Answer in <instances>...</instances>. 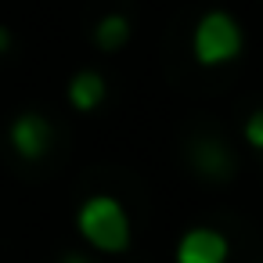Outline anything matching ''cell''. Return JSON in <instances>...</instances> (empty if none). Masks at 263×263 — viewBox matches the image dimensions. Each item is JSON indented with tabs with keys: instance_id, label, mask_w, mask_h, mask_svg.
<instances>
[{
	"instance_id": "6da1fadb",
	"label": "cell",
	"mask_w": 263,
	"mask_h": 263,
	"mask_svg": "<svg viewBox=\"0 0 263 263\" xmlns=\"http://www.w3.org/2000/svg\"><path fill=\"white\" fill-rule=\"evenodd\" d=\"M76 227H80L83 241L94 245L98 252H126L130 249V213L112 195H90L76 213Z\"/></svg>"
},
{
	"instance_id": "7a4b0ae2",
	"label": "cell",
	"mask_w": 263,
	"mask_h": 263,
	"mask_svg": "<svg viewBox=\"0 0 263 263\" xmlns=\"http://www.w3.org/2000/svg\"><path fill=\"white\" fill-rule=\"evenodd\" d=\"M241 44H245L241 26H238V18L227 15V11H205V15L198 18L195 33H191V54H195V62L205 65V69H216V65L234 62V58L241 54Z\"/></svg>"
},
{
	"instance_id": "3957f363",
	"label": "cell",
	"mask_w": 263,
	"mask_h": 263,
	"mask_svg": "<svg viewBox=\"0 0 263 263\" xmlns=\"http://www.w3.org/2000/svg\"><path fill=\"white\" fill-rule=\"evenodd\" d=\"M231 241L216 227H191L177 241V263H227Z\"/></svg>"
},
{
	"instance_id": "277c9868",
	"label": "cell",
	"mask_w": 263,
	"mask_h": 263,
	"mask_svg": "<svg viewBox=\"0 0 263 263\" xmlns=\"http://www.w3.org/2000/svg\"><path fill=\"white\" fill-rule=\"evenodd\" d=\"M8 137H11L15 155H22L26 162H36V159H44V155L51 152L54 130H51V123H47L44 116H36V112H22V116H15Z\"/></svg>"
},
{
	"instance_id": "5b68a950",
	"label": "cell",
	"mask_w": 263,
	"mask_h": 263,
	"mask_svg": "<svg viewBox=\"0 0 263 263\" xmlns=\"http://www.w3.org/2000/svg\"><path fill=\"white\" fill-rule=\"evenodd\" d=\"M65 94H69V105H72L76 112H94V108L105 101L108 87H105V76H101V72L83 69V72H76V76L69 80Z\"/></svg>"
},
{
	"instance_id": "8992f818",
	"label": "cell",
	"mask_w": 263,
	"mask_h": 263,
	"mask_svg": "<svg viewBox=\"0 0 263 263\" xmlns=\"http://www.w3.org/2000/svg\"><path fill=\"white\" fill-rule=\"evenodd\" d=\"M191 162H195V170L198 173H205V177H213V180H223L227 173H231V152H227V144L223 141H195L191 144Z\"/></svg>"
},
{
	"instance_id": "52a82bcc",
	"label": "cell",
	"mask_w": 263,
	"mask_h": 263,
	"mask_svg": "<svg viewBox=\"0 0 263 263\" xmlns=\"http://www.w3.org/2000/svg\"><path fill=\"white\" fill-rule=\"evenodd\" d=\"M126 40H130V18L126 15H105L94 26V44L101 51H119Z\"/></svg>"
},
{
	"instance_id": "ba28073f",
	"label": "cell",
	"mask_w": 263,
	"mask_h": 263,
	"mask_svg": "<svg viewBox=\"0 0 263 263\" xmlns=\"http://www.w3.org/2000/svg\"><path fill=\"white\" fill-rule=\"evenodd\" d=\"M241 134H245V144H252L256 152H263V108H256V112L245 119Z\"/></svg>"
},
{
	"instance_id": "9c48e42d",
	"label": "cell",
	"mask_w": 263,
	"mask_h": 263,
	"mask_svg": "<svg viewBox=\"0 0 263 263\" xmlns=\"http://www.w3.org/2000/svg\"><path fill=\"white\" fill-rule=\"evenodd\" d=\"M8 47H11V29L0 26V54H8Z\"/></svg>"
},
{
	"instance_id": "30bf717a",
	"label": "cell",
	"mask_w": 263,
	"mask_h": 263,
	"mask_svg": "<svg viewBox=\"0 0 263 263\" xmlns=\"http://www.w3.org/2000/svg\"><path fill=\"white\" fill-rule=\"evenodd\" d=\"M58 263H90V259H87V256H80V252H69V256H62Z\"/></svg>"
}]
</instances>
